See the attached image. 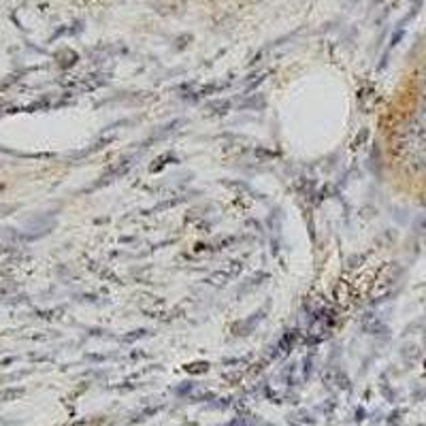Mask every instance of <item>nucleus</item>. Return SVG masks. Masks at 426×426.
<instances>
[{"instance_id": "nucleus-1", "label": "nucleus", "mask_w": 426, "mask_h": 426, "mask_svg": "<svg viewBox=\"0 0 426 426\" xmlns=\"http://www.w3.org/2000/svg\"><path fill=\"white\" fill-rule=\"evenodd\" d=\"M401 275H403V268L396 262L383 264L377 271V277H375L373 288H371L373 301H386V298L396 290V286H399Z\"/></svg>"}, {"instance_id": "nucleus-2", "label": "nucleus", "mask_w": 426, "mask_h": 426, "mask_svg": "<svg viewBox=\"0 0 426 426\" xmlns=\"http://www.w3.org/2000/svg\"><path fill=\"white\" fill-rule=\"evenodd\" d=\"M335 298H337L339 305H345L347 307L354 301V288L350 286L347 281H341L339 286H337V290H335Z\"/></svg>"}, {"instance_id": "nucleus-3", "label": "nucleus", "mask_w": 426, "mask_h": 426, "mask_svg": "<svg viewBox=\"0 0 426 426\" xmlns=\"http://www.w3.org/2000/svg\"><path fill=\"white\" fill-rule=\"evenodd\" d=\"M186 369H188L190 373H205L207 369H209V364L207 362H196V364H188Z\"/></svg>"}, {"instance_id": "nucleus-4", "label": "nucleus", "mask_w": 426, "mask_h": 426, "mask_svg": "<svg viewBox=\"0 0 426 426\" xmlns=\"http://www.w3.org/2000/svg\"><path fill=\"white\" fill-rule=\"evenodd\" d=\"M424 377H426V360H424Z\"/></svg>"}]
</instances>
